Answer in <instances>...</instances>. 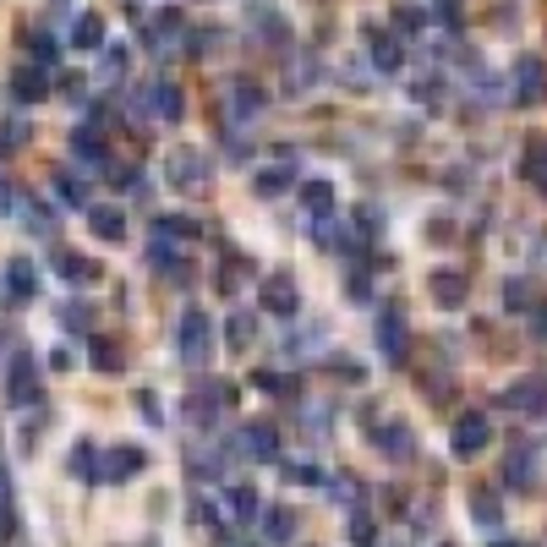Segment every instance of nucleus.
<instances>
[{
    "label": "nucleus",
    "instance_id": "cd10ccee",
    "mask_svg": "<svg viewBox=\"0 0 547 547\" xmlns=\"http://www.w3.org/2000/svg\"><path fill=\"white\" fill-rule=\"evenodd\" d=\"M72 154L83 159V165H104V137L93 132V126H77V132H72Z\"/></svg>",
    "mask_w": 547,
    "mask_h": 547
},
{
    "label": "nucleus",
    "instance_id": "f704fd0d",
    "mask_svg": "<svg viewBox=\"0 0 547 547\" xmlns=\"http://www.w3.org/2000/svg\"><path fill=\"white\" fill-rule=\"evenodd\" d=\"M504 301H509V312H542V307H537V290H531L526 279H509V285H504Z\"/></svg>",
    "mask_w": 547,
    "mask_h": 547
},
{
    "label": "nucleus",
    "instance_id": "ea45409f",
    "mask_svg": "<svg viewBox=\"0 0 547 547\" xmlns=\"http://www.w3.org/2000/svg\"><path fill=\"white\" fill-rule=\"evenodd\" d=\"M159 230H165V236H197V219L192 214H165V219H159Z\"/></svg>",
    "mask_w": 547,
    "mask_h": 547
},
{
    "label": "nucleus",
    "instance_id": "3c124183",
    "mask_svg": "<svg viewBox=\"0 0 547 547\" xmlns=\"http://www.w3.org/2000/svg\"><path fill=\"white\" fill-rule=\"evenodd\" d=\"M104 72L121 77V72H126V50H110V55H104Z\"/></svg>",
    "mask_w": 547,
    "mask_h": 547
},
{
    "label": "nucleus",
    "instance_id": "6ab92c4d",
    "mask_svg": "<svg viewBox=\"0 0 547 547\" xmlns=\"http://www.w3.org/2000/svg\"><path fill=\"white\" fill-rule=\"evenodd\" d=\"M88 230L99 241H121L126 236V214H121V208H110V203H99V208H88Z\"/></svg>",
    "mask_w": 547,
    "mask_h": 547
},
{
    "label": "nucleus",
    "instance_id": "f03ea898",
    "mask_svg": "<svg viewBox=\"0 0 547 547\" xmlns=\"http://www.w3.org/2000/svg\"><path fill=\"white\" fill-rule=\"evenodd\" d=\"M165 181L176 186V192H203L208 186V154H197V148H170Z\"/></svg>",
    "mask_w": 547,
    "mask_h": 547
},
{
    "label": "nucleus",
    "instance_id": "f3484780",
    "mask_svg": "<svg viewBox=\"0 0 547 547\" xmlns=\"http://www.w3.org/2000/svg\"><path fill=\"white\" fill-rule=\"evenodd\" d=\"M427 290H433L438 307H465V296H471V279H465L460 269H438Z\"/></svg>",
    "mask_w": 547,
    "mask_h": 547
},
{
    "label": "nucleus",
    "instance_id": "1a4fd4ad",
    "mask_svg": "<svg viewBox=\"0 0 547 547\" xmlns=\"http://www.w3.org/2000/svg\"><path fill=\"white\" fill-rule=\"evenodd\" d=\"M515 104H547V66L542 55H520L515 61Z\"/></svg>",
    "mask_w": 547,
    "mask_h": 547
},
{
    "label": "nucleus",
    "instance_id": "f257e3e1",
    "mask_svg": "<svg viewBox=\"0 0 547 547\" xmlns=\"http://www.w3.org/2000/svg\"><path fill=\"white\" fill-rule=\"evenodd\" d=\"M208 345H214V323H208V312L186 307L181 323H176V351H181V362L197 367V362L208 356Z\"/></svg>",
    "mask_w": 547,
    "mask_h": 547
},
{
    "label": "nucleus",
    "instance_id": "58836bf2",
    "mask_svg": "<svg viewBox=\"0 0 547 547\" xmlns=\"http://www.w3.org/2000/svg\"><path fill=\"white\" fill-rule=\"evenodd\" d=\"M22 143H28V121H6V126H0V159H11Z\"/></svg>",
    "mask_w": 547,
    "mask_h": 547
},
{
    "label": "nucleus",
    "instance_id": "49530a36",
    "mask_svg": "<svg viewBox=\"0 0 547 547\" xmlns=\"http://www.w3.org/2000/svg\"><path fill=\"white\" fill-rule=\"evenodd\" d=\"M186 465H192V476H219V465H225V460H219V455H203V449H192V460H186Z\"/></svg>",
    "mask_w": 547,
    "mask_h": 547
},
{
    "label": "nucleus",
    "instance_id": "79ce46f5",
    "mask_svg": "<svg viewBox=\"0 0 547 547\" xmlns=\"http://www.w3.org/2000/svg\"><path fill=\"white\" fill-rule=\"evenodd\" d=\"M433 17L444 22V28H460V22H465V6H460V0H433Z\"/></svg>",
    "mask_w": 547,
    "mask_h": 547
},
{
    "label": "nucleus",
    "instance_id": "473e14b6",
    "mask_svg": "<svg viewBox=\"0 0 547 547\" xmlns=\"http://www.w3.org/2000/svg\"><path fill=\"white\" fill-rule=\"evenodd\" d=\"M55 192H61L72 208H88V181L72 176V170H55Z\"/></svg>",
    "mask_w": 547,
    "mask_h": 547
},
{
    "label": "nucleus",
    "instance_id": "b1692460",
    "mask_svg": "<svg viewBox=\"0 0 547 547\" xmlns=\"http://www.w3.org/2000/svg\"><path fill=\"white\" fill-rule=\"evenodd\" d=\"M263 537H269V542H290V537H296V509H285V504L263 509Z\"/></svg>",
    "mask_w": 547,
    "mask_h": 547
},
{
    "label": "nucleus",
    "instance_id": "5fc2aeb1",
    "mask_svg": "<svg viewBox=\"0 0 547 547\" xmlns=\"http://www.w3.org/2000/svg\"><path fill=\"white\" fill-rule=\"evenodd\" d=\"M493 547H520V542H493Z\"/></svg>",
    "mask_w": 547,
    "mask_h": 547
},
{
    "label": "nucleus",
    "instance_id": "9d476101",
    "mask_svg": "<svg viewBox=\"0 0 547 547\" xmlns=\"http://www.w3.org/2000/svg\"><path fill=\"white\" fill-rule=\"evenodd\" d=\"M230 449H236L241 460H279V433H274L269 422H247Z\"/></svg>",
    "mask_w": 547,
    "mask_h": 547
},
{
    "label": "nucleus",
    "instance_id": "603ef678",
    "mask_svg": "<svg viewBox=\"0 0 547 547\" xmlns=\"http://www.w3.org/2000/svg\"><path fill=\"white\" fill-rule=\"evenodd\" d=\"M11 208V186H6V176H0V214Z\"/></svg>",
    "mask_w": 547,
    "mask_h": 547
},
{
    "label": "nucleus",
    "instance_id": "37998d69",
    "mask_svg": "<svg viewBox=\"0 0 547 547\" xmlns=\"http://www.w3.org/2000/svg\"><path fill=\"white\" fill-rule=\"evenodd\" d=\"M214 44H225L219 28H192V55H214Z\"/></svg>",
    "mask_w": 547,
    "mask_h": 547
},
{
    "label": "nucleus",
    "instance_id": "ddd939ff",
    "mask_svg": "<svg viewBox=\"0 0 547 547\" xmlns=\"http://www.w3.org/2000/svg\"><path fill=\"white\" fill-rule=\"evenodd\" d=\"M367 44H372V66H378V72L394 77L405 66V44H400L394 28H367Z\"/></svg>",
    "mask_w": 547,
    "mask_h": 547
},
{
    "label": "nucleus",
    "instance_id": "9b49d317",
    "mask_svg": "<svg viewBox=\"0 0 547 547\" xmlns=\"http://www.w3.org/2000/svg\"><path fill=\"white\" fill-rule=\"evenodd\" d=\"M143 465H148V455H143V449H132V444L104 449V455H99V482H132Z\"/></svg>",
    "mask_w": 547,
    "mask_h": 547
},
{
    "label": "nucleus",
    "instance_id": "e433bc0d",
    "mask_svg": "<svg viewBox=\"0 0 547 547\" xmlns=\"http://www.w3.org/2000/svg\"><path fill=\"white\" fill-rule=\"evenodd\" d=\"M88 351H93V367H99V372H121V362H126L115 340H93Z\"/></svg>",
    "mask_w": 547,
    "mask_h": 547
},
{
    "label": "nucleus",
    "instance_id": "aec40b11",
    "mask_svg": "<svg viewBox=\"0 0 547 547\" xmlns=\"http://www.w3.org/2000/svg\"><path fill=\"white\" fill-rule=\"evenodd\" d=\"M11 93H17L22 104L44 99V93H50V77H44V66H17V72H11Z\"/></svg>",
    "mask_w": 547,
    "mask_h": 547
},
{
    "label": "nucleus",
    "instance_id": "c03bdc74",
    "mask_svg": "<svg viewBox=\"0 0 547 547\" xmlns=\"http://www.w3.org/2000/svg\"><path fill=\"white\" fill-rule=\"evenodd\" d=\"M28 50H33V61H39V66L55 61V39H50V33H28Z\"/></svg>",
    "mask_w": 547,
    "mask_h": 547
},
{
    "label": "nucleus",
    "instance_id": "2eb2a0df",
    "mask_svg": "<svg viewBox=\"0 0 547 547\" xmlns=\"http://www.w3.org/2000/svg\"><path fill=\"white\" fill-rule=\"evenodd\" d=\"M372 444H378V455H389V460H411L416 455L411 427H405V422H378V427H372Z\"/></svg>",
    "mask_w": 547,
    "mask_h": 547
},
{
    "label": "nucleus",
    "instance_id": "4c0bfd02",
    "mask_svg": "<svg viewBox=\"0 0 547 547\" xmlns=\"http://www.w3.org/2000/svg\"><path fill=\"white\" fill-rule=\"evenodd\" d=\"M230 509H236L241 520H258L263 504H258V487H230Z\"/></svg>",
    "mask_w": 547,
    "mask_h": 547
},
{
    "label": "nucleus",
    "instance_id": "4468645a",
    "mask_svg": "<svg viewBox=\"0 0 547 547\" xmlns=\"http://www.w3.org/2000/svg\"><path fill=\"white\" fill-rule=\"evenodd\" d=\"M258 110H263V88L252 83V77H236V83L225 88V115L230 121H252Z\"/></svg>",
    "mask_w": 547,
    "mask_h": 547
},
{
    "label": "nucleus",
    "instance_id": "f8f14e48",
    "mask_svg": "<svg viewBox=\"0 0 547 547\" xmlns=\"http://www.w3.org/2000/svg\"><path fill=\"white\" fill-rule=\"evenodd\" d=\"M137 110H154L159 121H181L186 99H181V88H176V83H148L143 93H137Z\"/></svg>",
    "mask_w": 547,
    "mask_h": 547
},
{
    "label": "nucleus",
    "instance_id": "39448f33",
    "mask_svg": "<svg viewBox=\"0 0 547 547\" xmlns=\"http://www.w3.org/2000/svg\"><path fill=\"white\" fill-rule=\"evenodd\" d=\"M378 351H383V362H394V367L411 356V329H405L400 307H383L378 312Z\"/></svg>",
    "mask_w": 547,
    "mask_h": 547
},
{
    "label": "nucleus",
    "instance_id": "4be33fe9",
    "mask_svg": "<svg viewBox=\"0 0 547 547\" xmlns=\"http://www.w3.org/2000/svg\"><path fill=\"white\" fill-rule=\"evenodd\" d=\"M225 340H230V351H252V340H258V312H230Z\"/></svg>",
    "mask_w": 547,
    "mask_h": 547
},
{
    "label": "nucleus",
    "instance_id": "20e7f679",
    "mask_svg": "<svg viewBox=\"0 0 547 547\" xmlns=\"http://www.w3.org/2000/svg\"><path fill=\"white\" fill-rule=\"evenodd\" d=\"M6 400L11 405H33L39 400V362H33V351H17L6 367Z\"/></svg>",
    "mask_w": 547,
    "mask_h": 547
},
{
    "label": "nucleus",
    "instance_id": "bb28decb",
    "mask_svg": "<svg viewBox=\"0 0 547 547\" xmlns=\"http://www.w3.org/2000/svg\"><path fill=\"white\" fill-rule=\"evenodd\" d=\"M55 274H61V279H77V285H88V279H99V263H88L83 252H61V258H55Z\"/></svg>",
    "mask_w": 547,
    "mask_h": 547
},
{
    "label": "nucleus",
    "instance_id": "0eeeda50",
    "mask_svg": "<svg viewBox=\"0 0 547 547\" xmlns=\"http://www.w3.org/2000/svg\"><path fill=\"white\" fill-rule=\"evenodd\" d=\"M258 301H263V312H274V318H290V312H301V285L290 274H263Z\"/></svg>",
    "mask_w": 547,
    "mask_h": 547
},
{
    "label": "nucleus",
    "instance_id": "c9c22d12",
    "mask_svg": "<svg viewBox=\"0 0 547 547\" xmlns=\"http://www.w3.org/2000/svg\"><path fill=\"white\" fill-rule=\"evenodd\" d=\"M72 476L99 482V449H93V444H77V449H72Z\"/></svg>",
    "mask_w": 547,
    "mask_h": 547
},
{
    "label": "nucleus",
    "instance_id": "09e8293b",
    "mask_svg": "<svg viewBox=\"0 0 547 547\" xmlns=\"http://www.w3.org/2000/svg\"><path fill=\"white\" fill-rule=\"evenodd\" d=\"M334 498H340V504H356V498H362V482H356V476H340V482H334Z\"/></svg>",
    "mask_w": 547,
    "mask_h": 547
},
{
    "label": "nucleus",
    "instance_id": "7ed1b4c3",
    "mask_svg": "<svg viewBox=\"0 0 547 547\" xmlns=\"http://www.w3.org/2000/svg\"><path fill=\"white\" fill-rule=\"evenodd\" d=\"M230 405H236V383H203V389H197V400L186 405V416H192L197 427H214L219 422V411H230Z\"/></svg>",
    "mask_w": 547,
    "mask_h": 547
},
{
    "label": "nucleus",
    "instance_id": "8fccbe9b",
    "mask_svg": "<svg viewBox=\"0 0 547 547\" xmlns=\"http://www.w3.org/2000/svg\"><path fill=\"white\" fill-rule=\"evenodd\" d=\"M61 318H66V329H88V323H93V312L83 307V301H72V307H66Z\"/></svg>",
    "mask_w": 547,
    "mask_h": 547
},
{
    "label": "nucleus",
    "instance_id": "393cba45",
    "mask_svg": "<svg viewBox=\"0 0 547 547\" xmlns=\"http://www.w3.org/2000/svg\"><path fill=\"white\" fill-rule=\"evenodd\" d=\"M252 33H258V39H269L274 50H285V44H290V22L279 17V11H258V17H252Z\"/></svg>",
    "mask_w": 547,
    "mask_h": 547
},
{
    "label": "nucleus",
    "instance_id": "dca6fc26",
    "mask_svg": "<svg viewBox=\"0 0 547 547\" xmlns=\"http://www.w3.org/2000/svg\"><path fill=\"white\" fill-rule=\"evenodd\" d=\"M290 181H296V165H290V154H279L274 165H263L258 176H252V192H258V197H279V192H290Z\"/></svg>",
    "mask_w": 547,
    "mask_h": 547
},
{
    "label": "nucleus",
    "instance_id": "72a5a7b5",
    "mask_svg": "<svg viewBox=\"0 0 547 547\" xmlns=\"http://www.w3.org/2000/svg\"><path fill=\"white\" fill-rule=\"evenodd\" d=\"M22 225L33 230V236H55V219L44 203H33V197H22Z\"/></svg>",
    "mask_w": 547,
    "mask_h": 547
},
{
    "label": "nucleus",
    "instance_id": "864d4df0",
    "mask_svg": "<svg viewBox=\"0 0 547 547\" xmlns=\"http://www.w3.org/2000/svg\"><path fill=\"white\" fill-rule=\"evenodd\" d=\"M537 258H542V269H547V236L537 241Z\"/></svg>",
    "mask_w": 547,
    "mask_h": 547
},
{
    "label": "nucleus",
    "instance_id": "a19ab883",
    "mask_svg": "<svg viewBox=\"0 0 547 547\" xmlns=\"http://www.w3.org/2000/svg\"><path fill=\"white\" fill-rule=\"evenodd\" d=\"M285 476H290L296 487H318V482H323L318 465H301V460H290V465H285Z\"/></svg>",
    "mask_w": 547,
    "mask_h": 547
},
{
    "label": "nucleus",
    "instance_id": "c756f323",
    "mask_svg": "<svg viewBox=\"0 0 547 547\" xmlns=\"http://www.w3.org/2000/svg\"><path fill=\"white\" fill-rule=\"evenodd\" d=\"M471 515L482 520L487 531H498V526H504V509H498V493H482V487H476V493H471Z\"/></svg>",
    "mask_w": 547,
    "mask_h": 547
},
{
    "label": "nucleus",
    "instance_id": "6e6d98bb",
    "mask_svg": "<svg viewBox=\"0 0 547 547\" xmlns=\"http://www.w3.org/2000/svg\"><path fill=\"white\" fill-rule=\"evenodd\" d=\"M0 509H6V504H0Z\"/></svg>",
    "mask_w": 547,
    "mask_h": 547
},
{
    "label": "nucleus",
    "instance_id": "a878e982",
    "mask_svg": "<svg viewBox=\"0 0 547 547\" xmlns=\"http://www.w3.org/2000/svg\"><path fill=\"white\" fill-rule=\"evenodd\" d=\"M252 383H258V389H269V394H279V400H296V394H301V378H296V372H269V367H258V378H252Z\"/></svg>",
    "mask_w": 547,
    "mask_h": 547
},
{
    "label": "nucleus",
    "instance_id": "2f4dec72",
    "mask_svg": "<svg viewBox=\"0 0 547 547\" xmlns=\"http://www.w3.org/2000/svg\"><path fill=\"white\" fill-rule=\"evenodd\" d=\"M181 33V17L176 11H159L154 17V28H148V50H170V39Z\"/></svg>",
    "mask_w": 547,
    "mask_h": 547
},
{
    "label": "nucleus",
    "instance_id": "7c9ffc66",
    "mask_svg": "<svg viewBox=\"0 0 547 547\" xmlns=\"http://www.w3.org/2000/svg\"><path fill=\"white\" fill-rule=\"evenodd\" d=\"M531 476H537V460H531L526 449H509V460H504V482H509V487H526Z\"/></svg>",
    "mask_w": 547,
    "mask_h": 547
},
{
    "label": "nucleus",
    "instance_id": "5701e85b",
    "mask_svg": "<svg viewBox=\"0 0 547 547\" xmlns=\"http://www.w3.org/2000/svg\"><path fill=\"white\" fill-rule=\"evenodd\" d=\"M301 208H307V219H334V186L329 181H307L301 186Z\"/></svg>",
    "mask_w": 547,
    "mask_h": 547
},
{
    "label": "nucleus",
    "instance_id": "6e6552de",
    "mask_svg": "<svg viewBox=\"0 0 547 547\" xmlns=\"http://www.w3.org/2000/svg\"><path fill=\"white\" fill-rule=\"evenodd\" d=\"M498 405L515 416H547V378H520L498 394Z\"/></svg>",
    "mask_w": 547,
    "mask_h": 547
},
{
    "label": "nucleus",
    "instance_id": "a211bd4d",
    "mask_svg": "<svg viewBox=\"0 0 547 547\" xmlns=\"http://www.w3.org/2000/svg\"><path fill=\"white\" fill-rule=\"evenodd\" d=\"M520 176L547 197V137H531V143L520 148Z\"/></svg>",
    "mask_w": 547,
    "mask_h": 547
},
{
    "label": "nucleus",
    "instance_id": "412c9836",
    "mask_svg": "<svg viewBox=\"0 0 547 547\" xmlns=\"http://www.w3.org/2000/svg\"><path fill=\"white\" fill-rule=\"evenodd\" d=\"M6 290L17 301H33V290H39V269H33L28 258H11L6 263Z\"/></svg>",
    "mask_w": 547,
    "mask_h": 547
},
{
    "label": "nucleus",
    "instance_id": "de8ad7c7",
    "mask_svg": "<svg viewBox=\"0 0 547 547\" xmlns=\"http://www.w3.org/2000/svg\"><path fill=\"white\" fill-rule=\"evenodd\" d=\"M345 531H351L356 547H372V542H378V537H372V520H367V515H351V526H345Z\"/></svg>",
    "mask_w": 547,
    "mask_h": 547
},
{
    "label": "nucleus",
    "instance_id": "c85d7f7f",
    "mask_svg": "<svg viewBox=\"0 0 547 547\" xmlns=\"http://www.w3.org/2000/svg\"><path fill=\"white\" fill-rule=\"evenodd\" d=\"M72 44H77V50H99V44H104V17L83 11V17L72 22Z\"/></svg>",
    "mask_w": 547,
    "mask_h": 547
},
{
    "label": "nucleus",
    "instance_id": "a18cd8bd",
    "mask_svg": "<svg viewBox=\"0 0 547 547\" xmlns=\"http://www.w3.org/2000/svg\"><path fill=\"white\" fill-rule=\"evenodd\" d=\"M422 11H416V6H400V11H394V33H422Z\"/></svg>",
    "mask_w": 547,
    "mask_h": 547
},
{
    "label": "nucleus",
    "instance_id": "423d86ee",
    "mask_svg": "<svg viewBox=\"0 0 547 547\" xmlns=\"http://www.w3.org/2000/svg\"><path fill=\"white\" fill-rule=\"evenodd\" d=\"M487 444H493V422H487L482 411H460L455 416V455L460 460H476Z\"/></svg>",
    "mask_w": 547,
    "mask_h": 547
}]
</instances>
